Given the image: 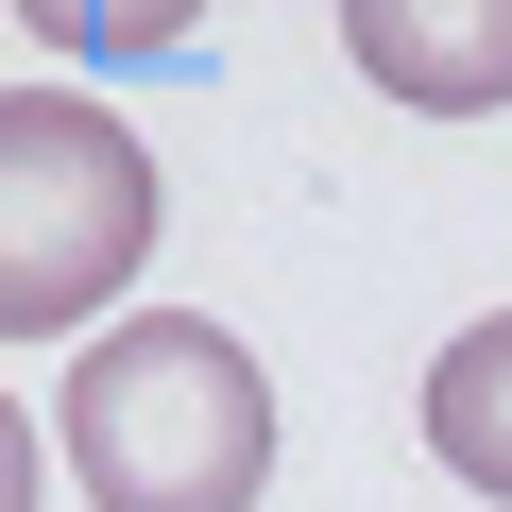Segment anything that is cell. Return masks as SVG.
Returning a JSON list of instances; mask_svg holds the SVG:
<instances>
[{
  "instance_id": "cell-2",
  "label": "cell",
  "mask_w": 512,
  "mask_h": 512,
  "mask_svg": "<svg viewBox=\"0 0 512 512\" xmlns=\"http://www.w3.org/2000/svg\"><path fill=\"white\" fill-rule=\"evenodd\" d=\"M154 256V154L86 86H0V342L86 325Z\"/></svg>"
},
{
  "instance_id": "cell-4",
  "label": "cell",
  "mask_w": 512,
  "mask_h": 512,
  "mask_svg": "<svg viewBox=\"0 0 512 512\" xmlns=\"http://www.w3.org/2000/svg\"><path fill=\"white\" fill-rule=\"evenodd\" d=\"M427 444H444V478L512 495V308L444 342V376H427Z\"/></svg>"
},
{
  "instance_id": "cell-3",
  "label": "cell",
  "mask_w": 512,
  "mask_h": 512,
  "mask_svg": "<svg viewBox=\"0 0 512 512\" xmlns=\"http://www.w3.org/2000/svg\"><path fill=\"white\" fill-rule=\"evenodd\" d=\"M359 69L393 86V103H427V120H478V103H512V0H461V18H427V0H359Z\"/></svg>"
},
{
  "instance_id": "cell-5",
  "label": "cell",
  "mask_w": 512,
  "mask_h": 512,
  "mask_svg": "<svg viewBox=\"0 0 512 512\" xmlns=\"http://www.w3.org/2000/svg\"><path fill=\"white\" fill-rule=\"evenodd\" d=\"M0 512H35V410L0 393Z\"/></svg>"
},
{
  "instance_id": "cell-1",
  "label": "cell",
  "mask_w": 512,
  "mask_h": 512,
  "mask_svg": "<svg viewBox=\"0 0 512 512\" xmlns=\"http://www.w3.org/2000/svg\"><path fill=\"white\" fill-rule=\"evenodd\" d=\"M69 478L103 512H256V478H274V393H256V359L188 308H137L69 359V410H52Z\"/></svg>"
}]
</instances>
